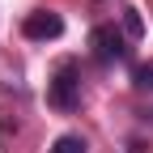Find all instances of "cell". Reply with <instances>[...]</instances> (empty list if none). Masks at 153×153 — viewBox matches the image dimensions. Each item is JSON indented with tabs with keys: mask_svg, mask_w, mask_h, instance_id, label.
<instances>
[{
	"mask_svg": "<svg viewBox=\"0 0 153 153\" xmlns=\"http://www.w3.org/2000/svg\"><path fill=\"white\" fill-rule=\"evenodd\" d=\"M123 34L136 43V38H145V22H140V13L132 9V4H123Z\"/></svg>",
	"mask_w": 153,
	"mask_h": 153,
	"instance_id": "cell-4",
	"label": "cell"
},
{
	"mask_svg": "<svg viewBox=\"0 0 153 153\" xmlns=\"http://www.w3.org/2000/svg\"><path fill=\"white\" fill-rule=\"evenodd\" d=\"M132 38L123 34V30H115L111 22H102V26H94L89 30V47H94V60L98 64H123V60H132Z\"/></svg>",
	"mask_w": 153,
	"mask_h": 153,
	"instance_id": "cell-1",
	"label": "cell"
},
{
	"mask_svg": "<svg viewBox=\"0 0 153 153\" xmlns=\"http://www.w3.org/2000/svg\"><path fill=\"white\" fill-rule=\"evenodd\" d=\"M145 119H153V111H145Z\"/></svg>",
	"mask_w": 153,
	"mask_h": 153,
	"instance_id": "cell-7",
	"label": "cell"
},
{
	"mask_svg": "<svg viewBox=\"0 0 153 153\" xmlns=\"http://www.w3.org/2000/svg\"><path fill=\"white\" fill-rule=\"evenodd\" d=\"M47 153H85V140L76 136V132H64V136H55V145Z\"/></svg>",
	"mask_w": 153,
	"mask_h": 153,
	"instance_id": "cell-5",
	"label": "cell"
},
{
	"mask_svg": "<svg viewBox=\"0 0 153 153\" xmlns=\"http://www.w3.org/2000/svg\"><path fill=\"white\" fill-rule=\"evenodd\" d=\"M47 102H51L55 111H64V115L81 106V72H76V64H72V60L55 68L51 85H47Z\"/></svg>",
	"mask_w": 153,
	"mask_h": 153,
	"instance_id": "cell-2",
	"label": "cell"
},
{
	"mask_svg": "<svg viewBox=\"0 0 153 153\" xmlns=\"http://www.w3.org/2000/svg\"><path fill=\"white\" fill-rule=\"evenodd\" d=\"M132 85L153 94V64H136V68H132Z\"/></svg>",
	"mask_w": 153,
	"mask_h": 153,
	"instance_id": "cell-6",
	"label": "cell"
},
{
	"mask_svg": "<svg viewBox=\"0 0 153 153\" xmlns=\"http://www.w3.org/2000/svg\"><path fill=\"white\" fill-rule=\"evenodd\" d=\"M22 34L30 43H47V38H60L64 34V17L51 13V9H34L26 22H22Z\"/></svg>",
	"mask_w": 153,
	"mask_h": 153,
	"instance_id": "cell-3",
	"label": "cell"
}]
</instances>
